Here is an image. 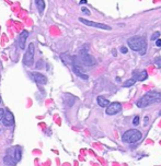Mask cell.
Segmentation results:
<instances>
[{"label":"cell","mask_w":161,"mask_h":166,"mask_svg":"<svg viewBox=\"0 0 161 166\" xmlns=\"http://www.w3.org/2000/svg\"><path fill=\"white\" fill-rule=\"evenodd\" d=\"M32 77L35 80V82L38 83V84H45V83L47 82V78L45 77L44 74L40 73V72H33Z\"/></svg>","instance_id":"obj_9"},{"label":"cell","mask_w":161,"mask_h":166,"mask_svg":"<svg viewBox=\"0 0 161 166\" xmlns=\"http://www.w3.org/2000/svg\"><path fill=\"white\" fill-rule=\"evenodd\" d=\"M73 72H75L76 76H78V77L81 78V79H83V80H88V76H87V74H85V72L80 69V67L73 64Z\"/></svg>","instance_id":"obj_11"},{"label":"cell","mask_w":161,"mask_h":166,"mask_svg":"<svg viewBox=\"0 0 161 166\" xmlns=\"http://www.w3.org/2000/svg\"><path fill=\"white\" fill-rule=\"evenodd\" d=\"M4 112H6L4 109L0 108V120H1V119L3 118V116H4Z\"/></svg>","instance_id":"obj_23"},{"label":"cell","mask_w":161,"mask_h":166,"mask_svg":"<svg viewBox=\"0 0 161 166\" xmlns=\"http://www.w3.org/2000/svg\"><path fill=\"white\" fill-rule=\"evenodd\" d=\"M35 4H36V7H37V9L41 14L44 12V9H45V1L44 0H35Z\"/></svg>","instance_id":"obj_15"},{"label":"cell","mask_w":161,"mask_h":166,"mask_svg":"<svg viewBox=\"0 0 161 166\" xmlns=\"http://www.w3.org/2000/svg\"><path fill=\"white\" fill-rule=\"evenodd\" d=\"M34 51H35L34 44L31 43V44L28 45V50H26L24 58H23V62H24L26 67H32L33 64H34Z\"/></svg>","instance_id":"obj_4"},{"label":"cell","mask_w":161,"mask_h":166,"mask_svg":"<svg viewBox=\"0 0 161 166\" xmlns=\"http://www.w3.org/2000/svg\"><path fill=\"white\" fill-rule=\"evenodd\" d=\"M148 118H149V117H145V119H144V122H145V124L149 122V119H148Z\"/></svg>","instance_id":"obj_25"},{"label":"cell","mask_w":161,"mask_h":166,"mask_svg":"<svg viewBox=\"0 0 161 166\" xmlns=\"http://www.w3.org/2000/svg\"><path fill=\"white\" fill-rule=\"evenodd\" d=\"M148 78V73H147V71L146 70H142V71H140L139 73H134V80H137V81H145L146 79Z\"/></svg>","instance_id":"obj_12"},{"label":"cell","mask_w":161,"mask_h":166,"mask_svg":"<svg viewBox=\"0 0 161 166\" xmlns=\"http://www.w3.org/2000/svg\"><path fill=\"white\" fill-rule=\"evenodd\" d=\"M128 47L134 51H138L140 55H145L147 50V43L142 36H133L127 39Z\"/></svg>","instance_id":"obj_1"},{"label":"cell","mask_w":161,"mask_h":166,"mask_svg":"<svg viewBox=\"0 0 161 166\" xmlns=\"http://www.w3.org/2000/svg\"><path fill=\"white\" fill-rule=\"evenodd\" d=\"M135 83H136V81L134 80V79H130V80L125 81V83L123 84V86L124 87H130V86H133Z\"/></svg>","instance_id":"obj_17"},{"label":"cell","mask_w":161,"mask_h":166,"mask_svg":"<svg viewBox=\"0 0 161 166\" xmlns=\"http://www.w3.org/2000/svg\"><path fill=\"white\" fill-rule=\"evenodd\" d=\"M28 31H22V32L20 33L19 35V46L21 49H24L25 48V42L28 39Z\"/></svg>","instance_id":"obj_10"},{"label":"cell","mask_w":161,"mask_h":166,"mask_svg":"<svg viewBox=\"0 0 161 166\" xmlns=\"http://www.w3.org/2000/svg\"><path fill=\"white\" fill-rule=\"evenodd\" d=\"M81 11L85 13V14H88V16L90 14V10L87 9V8H85V7H82V8H81Z\"/></svg>","instance_id":"obj_21"},{"label":"cell","mask_w":161,"mask_h":166,"mask_svg":"<svg viewBox=\"0 0 161 166\" xmlns=\"http://www.w3.org/2000/svg\"><path fill=\"white\" fill-rule=\"evenodd\" d=\"M156 45H157L158 47H161V39H158L157 41H156Z\"/></svg>","instance_id":"obj_24"},{"label":"cell","mask_w":161,"mask_h":166,"mask_svg":"<svg viewBox=\"0 0 161 166\" xmlns=\"http://www.w3.org/2000/svg\"><path fill=\"white\" fill-rule=\"evenodd\" d=\"M2 122L4 126H12L14 124V117H13V114L9 110L4 112V116L2 118Z\"/></svg>","instance_id":"obj_8"},{"label":"cell","mask_w":161,"mask_h":166,"mask_svg":"<svg viewBox=\"0 0 161 166\" xmlns=\"http://www.w3.org/2000/svg\"><path fill=\"white\" fill-rule=\"evenodd\" d=\"M122 110V105L118 102H114L109 104L106 107V114L107 115H115L117 113H120Z\"/></svg>","instance_id":"obj_7"},{"label":"cell","mask_w":161,"mask_h":166,"mask_svg":"<svg viewBox=\"0 0 161 166\" xmlns=\"http://www.w3.org/2000/svg\"><path fill=\"white\" fill-rule=\"evenodd\" d=\"M3 162H4V164L8 166H16V161L14 160L11 155H6V156L3 157Z\"/></svg>","instance_id":"obj_13"},{"label":"cell","mask_w":161,"mask_h":166,"mask_svg":"<svg viewBox=\"0 0 161 166\" xmlns=\"http://www.w3.org/2000/svg\"><path fill=\"white\" fill-rule=\"evenodd\" d=\"M0 102H1V97H0Z\"/></svg>","instance_id":"obj_28"},{"label":"cell","mask_w":161,"mask_h":166,"mask_svg":"<svg viewBox=\"0 0 161 166\" xmlns=\"http://www.w3.org/2000/svg\"><path fill=\"white\" fill-rule=\"evenodd\" d=\"M41 64H42V61H40V62H38V64H37V68H42Z\"/></svg>","instance_id":"obj_27"},{"label":"cell","mask_w":161,"mask_h":166,"mask_svg":"<svg viewBox=\"0 0 161 166\" xmlns=\"http://www.w3.org/2000/svg\"><path fill=\"white\" fill-rule=\"evenodd\" d=\"M159 102H161V93L151 91V92L146 93L142 99H139V101H137L136 105L139 108H144V107H147V106L151 105L154 103H159Z\"/></svg>","instance_id":"obj_2"},{"label":"cell","mask_w":161,"mask_h":166,"mask_svg":"<svg viewBox=\"0 0 161 166\" xmlns=\"http://www.w3.org/2000/svg\"><path fill=\"white\" fill-rule=\"evenodd\" d=\"M83 3H87V0H80V4H83Z\"/></svg>","instance_id":"obj_26"},{"label":"cell","mask_w":161,"mask_h":166,"mask_svg":"<svg viewBox=\"0 0 161 166\" xmlns=\"http://www.w3.org/2000/svg\"><path fill=\"white\" fill-rule=\"evenodd\" d=\"M80 59H81L82 64L87 66V67H93L97 64V60L94 59V57L89 55L87 49H81L80 50Z\"/></svg>","instance_id":"obj_5"},{"label":"cell","mask_w":161,"mask_h":166,"mask_svg":"<svg viewBox=\"0 0 161 166\" xmlns=\"http://www.w3.org/2000/svg\"><path fill=\"white\" fill-rule=\"evenodd\" d=\"M155 64L157 66V68H161V57L155 58Z\"/></svg>","instance_id":"obj_18"},{"label":"cell","mask_w":161,"mask_h":166,"mask_svg":"<svg viewBox=\"0 0 161 166\" xmlns=\"http://www.w3.org/2000/svg\"><path fill=\"white\" fill-rule=\"evenodd\" d=\"M14 160L16 161V163L21 160V147H14Z\"/></svg>","instance_id":"obj_16"},{"label":"cell","mask_w":161,"mask_h":166,"mask_svg":"<svg viewBox=\"0 0 161 166\" xmlns=\"http://www.w3.org/2000/svg\"><path fill=\"white\" fill-rule=\"evenodd\" d=\"M79 21L88 26L98 27V29L105 30V31H111V26L106 25V24H103V23H98V22H93V21H89V20H85V19H83V18H79Z\"/></svg>","instance_id":"obj_6"},{"label":"cell","mask_w":161,"mask_h":166,"mask_svg":"<svg viewBox=\"0 0 161 166\" xmlns=\"http://www.w3.org/2000/svg\"><path fill=\"white\" fill-rule=\"evenodd\" d=\"M159 36H160V32L154 33V34L151 35V39H152V41H157V39H159Z\"/></svg>","instance_id":"obj_19"},{"label":"cell","mask_w":161,"mask_h":166,"mask_svg":"<svg viewBox=\"0 0 161 166\" xmlns=\"http://www.w3.org/2000/svg\"><path fill=\"white\" fill-rule=\"evenodd\" d=\"M159 115H161V112H160V114H159Z\"/></svg>","instance_id":"obj_29"},{"label":"cell","mask_w":161,"mask_h":166,"mask_svg":"<svg viewBox=\"0 0 161 166\" xmlns=\"http://www.w3.org/2000/svg\"><path fill=\"white\" fill-rule=\"evenodd\" d=\"M120 50H121V53H122V54H126L127 51H128V49H127L126 47H124V46H122V47L120 48Z\"/></svg>","instance_id":"obj_22"},{"label":"cell","mask_w":161,"mask_h":166,"mask_svg":"<svg viewBox=\"0 0 161 166\" xmlns=\"http://www.w3.org/2000/svg\"><path fill=\"white\" fill-rule=\"evenodd\" d=\"M133 124L134 126H138L139 124V117L138 116H136L135 118L133 119Z\"/></svg>","instance_id":"obj_20"},{"label":"cell","mask_w":161,"mask_h":166,"mask_svg":"<svg viewBox=\"0 0 161 166\" xmlns=\"http://www.w3.org/2000/svg\"><path fill=\"white\" fill-rule=\"evenodd\" d=\"M97 102H98L99 106H101V107H107L109 104H110V102L106 99H104L103 96H98L97 97Z\"/></svg>","instance_id":"obj_14"},{"label":"cell","mask_w":161,"mask_h":166,"mask_svg":"<svg viewBox=\"0 0 161 166\" xmlns=\"http://www.w3.org/2000/svg\"><path fill=\"white\" fill-rule=\"evenodd\" d=\"M142 138V134L140 131H138L137 129H130L123 133L122 140L125 143H135V142H138Z\"/></svg>","instance_id":"obj_3"}]
</instances>
